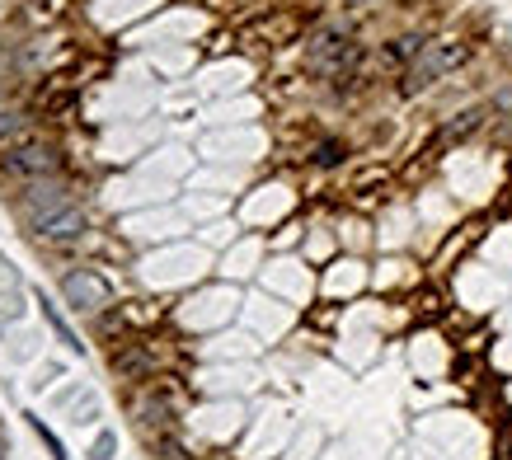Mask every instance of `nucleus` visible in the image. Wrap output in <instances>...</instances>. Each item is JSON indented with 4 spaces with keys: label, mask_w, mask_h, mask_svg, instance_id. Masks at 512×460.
Masks as SVG:
<instances>
[{
    "label": "nucleus",
    "mask_w": 512,
    "mask_h": 460,
    "mask_svg": "<svg viewBox=\"0 0 512 460\" xmlns=\"http://www.w3.org/2000/svg\"><path fill=\"white\" fill-rule=\"evenodd\" d=\"M29 216H33V230L52 240V245H66V240H80L85 235V216L62 188H33L29 193Z\"/></svg>",
    "instance_id": "1"
},
{
    "label": "nucleus",
    "mask_w": 512,
    "mask_h": 460,
    "mask_svg": "<svg viewBox=\"0 0 512 460\" xmlns=\"http://www.w3.org/2000/svg\"><path fill=\"white\" fill-rule=\"evenodd\" d=\"M456 66H466V43H451V38H442V43H423L419 57H414V66H409V90L433 85V80H442L447 71H456Z\"/></svg>",
    "instance_id": "2"
},
{
    "label": "nucleus",
    "mask_w": 512,
    "mask_h": 460,
    "mask_svg": "<svg viewBox=\"0 0 512 460\" xmlns=\"http://www.w3.org/2000/svg\"><path fill=\"white\" fill-rule=\"evenodd\" d=\"M311 66L329 80H343L357 66V43L339 29H320L311 38Z\"/></svg>",
    "instance_id": "3"
},
{
    "label": "nucleus",
    "mask_w": 512,
    "mask_h": 460,
    "mask_svg": "<svg viewBox=\"0 0 512 460\" xmlns=\"http://www.w3.org/2000/svg\"><path fill=\"white\" fill-rule=\"evenodd\" d=\"M5 174H15V179H43V174H57L62 169V155L43 146V141H24V146H10L5 160H0Z\"/></svg>",
    "instance_id": "4"
},
{
    "label": "nucleus",
    "mask_w": 512,
    "mask_h": 460,
    "mask_svg": "<svg viewBox=\"0 0 512 460\" xmlns=\"http://www.w3.org/2000/svg\"><path fill=\"white\" fill-rule=\"evenodd\" d=\"M62 292L76 310H94V306L109 301V282L94 277V273H71V277H62Z\"/></svg>",
    "instance_id": "5"
},
{
    "label": "nucleus",
    "mask_w": 512,
    "mask_h": 460,
    "mask_svg": "<svg viewBox=\"0 0 512 460\" xmlns=\"http://www.w3.org/2000/svg\"><path fill=\"white\" fill-rule=\"evenodd\" d=\"M113 367L127 371V376H146V357H141V353H123V357H113Z\"/></svg>",
    "instance_id": "6"
},
{
    "label": "nucleus",
    "mask_w": 512,
    "mask_h": 460,
    "mask_svg": "<svg viewBox=\"0 0 512 460\" xmlns=\"http://www.w3.org/2000/svg\"><path fill=\"white\" fill-rule=\"evenodd\" d=\"M315 160H320V165H339V146H334V141H325V146H320V155H315Z\"/></svg>",
    "instance_id": "7"
},
{
    "label": "nucleus",
    "mask_w": 512,
    "mask_h": 460,
    "mask_svg": "<svg viewBox=\"0 0 512 460\" xmlns=\"http://www.w3.org/2000/svg\"><path fill=\"white\" fill-rule=\"evenodd\" d=\"M494 104H498V113H508L512 118V85H503V90L494 94Z\"/></svg>",
    "instance_id": "8"
},
{
    "label": "nucleus",
    "mask_w": 512,
    "mask_h": 460,
    "mask_svg": "<svg viewBox=\"0 0 512 460\" xmlns=\"http://www.w3.org/2000/svg\"><path fill=\"white\" fill-rule=\"evenodd\" d=\"M19 123H24L19 113H5V118H0V137H5V132H19Z\"/></svg>",
    "instance_id": "9"
},
{
    "label": "nucleus",
    "mask_w": 512,
    "mask_h": 460,
    "mask_svg": "<svg viewBox=\"0 0 512 460\" xmlns=\"http://www.w3.org/2000/svg\"><path fill=\"white\" fill-rule=\"evenodd\" d=\"M113 451V437H99V446H94V460H109Z\"/></svg>",
    "instance_id": "10"
}]
</instances>
